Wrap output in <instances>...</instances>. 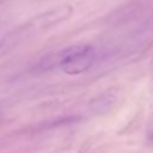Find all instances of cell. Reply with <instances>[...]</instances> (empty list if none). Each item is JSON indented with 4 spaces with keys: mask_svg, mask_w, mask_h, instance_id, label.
Returning a JSON list of instances; mask_svg holds the SVG:
<instances>
[{
    "mask_svg": "<svg viewBox=\"0 0 153 153\" xmlns=\"http://www.w3.org/2000/svg\"><path fill=\"white\" fill-rule=\"evenodd\" d=\"M96 60L93 47L88 44H78L66 48V55L60 68L67 74H80L90 69Z\"/></svg>",
    "mask_w": 153,
    "mask_h": 153,
    "instance_id": "1",
    "label": "cell"
},
{
    "mask_svg": "<svg viewBox=\"0 0 153 153\" xmlns=\"http://www.w3.org/2000/svg\"><path fill=\"white\" fill-rule=\"evenodd\" d=\"M71 14H72V7L62 6L37 17L36 19L30 22V25L32 26V29H47L66 20Z\"/></svg>",
    "mask_w": 153,
    "mask_h": 153,
    "instance_id": "2",
    "label": "cell"
},
{
    "mask_svg": "<svg viewBox=\"0 0 153 153\" xmlns=\"http://www.w3.org/2000/svg\"><path fill=\"white\" fill-rule=\"evenodd\" d=\"M114 103L115 98L111 94H103L91 103V108L94 112H105L112 106Z\"/></svg>",
    "mask_w": 153,
    "mask_h": 153,
    "instance_id": "3",
    "label": "cell"
},
{
    "mask_svg": "<svg viewBox=\"0 0 153 153\" xmlns=\"http://www.w3.org/2000/svg\"><path fill=\"white\" fill-rule=\"evenodd\" d=\"M152 139H153V135H152Z\"/></svg>",
    "mask_w": 153,
    "mask_h": 153,
    "instance_id": "4",
    "label": "cell"
}]
</instances>
